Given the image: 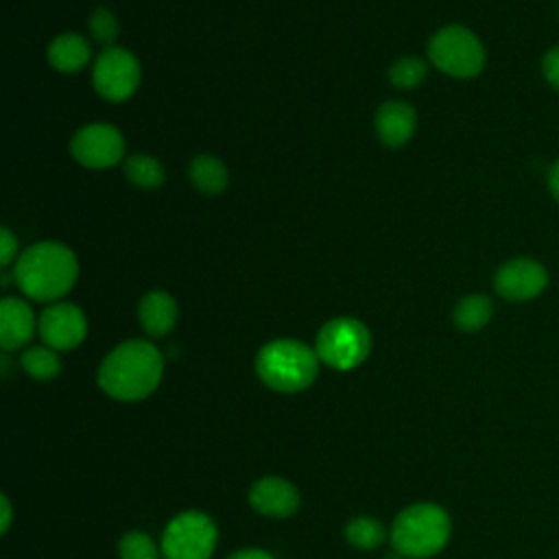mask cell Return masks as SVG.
Returning a JSON list of instances; mask_svg holds the SVG:
<instances>
[{
  "label": "cell",
  "mask_w": 559,
  "mask_h": 559,
  "mask_svg": "<svg viewBox=\"0 0 559 559\" xmlns=\"http://www.w3.org/2000/svg\"><path fill=\"white\" fill-rule=\"evenodd\" d=\"M164 373V358L148 341H127L118 345L98 369L100 389L122 402L151 395Z\"/></svg>",
  "instance_id": "1"
},
{
  "label": "cell",
  "mask_w": 559,
  "mask_h": 559,
  "mask_svg": "<svg viewBox=\"0 0 559 559\" xmlns=\"http://www.w3.org/2000/svg\"><path fill=\"white\" fill-rule=\"evenodd\" d=\"M79 262L61 242H37L28 247L15 264L13 277L24 295L37 301L63 297L76 282Z\"/></svg>",
  "instance_id": "2"
},
{
  "label": "cell",
  "mask_w": 559,
  "mask_h": 559,
  "mask_svg": "<svg viewBox=\"0 0 559 559\" xmlns=\"http://www.w3.org/2000/svg\"><path fill=\"white\" fill-rule=\"evenodd\" d=\"M255 371L269 389L297 393L314 382L319 373V356L301 341L277 338L258 352Z\"/></svg>",
  "instance_id": "3"
},
{
  "label": "cell",
  "mask_w": 559,
  "mask_h": 559,
  "mask_svg": "<svg viewBox=\"0 0 559 559\" xmlns=\"http://www.w3.org/2000/svg\"><path fill=\"white\" fill-rule=\"evenodd\" d=\"M450 537V518L439 504L417 502L404 509L391 526L393 548L413 559L437 555Z\"/></svg>",
  "instance_id": "4"
},
{
  "label": "cell",
  "mask_w": 559,
  "mask_h": 559,
  "mask_svg": "<svg viewBox=\"0 0 559 559\" xmlns=\"http://www.w3.org/2000/svg\"><path fill=\"white\" fill-rule=\"evenodd\" d=\"M430 61L454 79H472L485 68V46L465 26L450 24L437 31L428 44Z\"/></svg>",
  "instance_id": "5"
},
{
  "label": "cell",
  "mask_w": 559,
  "mask_h": 559,
  "mask_svg": "<svg viewBox=\"0 0 559 559\" xmlns=\"http://www.w3.org/2000/svg\"><path fill=\"white\" fill-rule=\"evenodd\" d=\"M314 352L328 367L347 371L358 367L369 356L371 334L358 319L338 317L321 328Z\"/></svg>",
  "instance_id": "6"
},
{
  "label": "cell",
  "mask_w": 559,
  "mask_h": 559,
  "mask_svg": "<svg viewBox=\"0 0 559 559\" xmlns=\"http://www.w3.org/2000/svg\"><path fill=\"white\" fill-rule=\"evenodd\" d=\"M216 524L201 511L173 518L162 535L164 559H210L216 548Z\"/></svg>",
  "instance_id": "7"
},
{
  "label": "cell",
  "mask_w": 559,
  "mask_h": 559,
  "mask_svg": "<svg viewBox=\"0 0 559 559\" xmlns=\"http://www.w3.org/2000/svg\"><path fill=\"white\" fill-rule=\"evenodd\" d=\"M96 92L114 103L127 100L140 85V63L124 48H105L94 63Z\"/></svg>",
  "instance_id": "8"
},
{
  "label": "cell",
  "mask_w": 559,
  "mask_h": 559,
  "mask_svg": "<svg viewBox=\"0 0 559 559\" xmlns=\"http://www.w3.org/2000/svg\"><path fill=\"white\" fill-rule=\"evenodd\" d=\"M548 282H550L548 269L539 260L526 258V255L507 260L504 264L498 266L493 275L496 293L502 299L515 301V304L539 297L548 288Z\"/></svg>",
  "instance_id": "9"
},
{
  "label": "cell",
  "mask_w": 559,
  "mask_h": 559,
  "mask_svg": "<svg viewBox=\"0 0 559 559\" xmlns=\"http://www.w3.org/2000/svg\"><path fill=\"white\" fill-rule=\"evenodd\" d=\"M70 151L74 159L87 168H109L120 162L124 153V140L111 124H87L72 138Z\"/></svg>",
  "instance_id": "10"
},
{
  "label": "cell",
  "mask_w": 559,
  "mask_h": 559,
  "mask_svg": "<svg viewBox=\"0 0 559 559\" xmlns=\"http://www.w3.org/2000/svg\"><path fill=\"white\" fill-rule=\"evenodd\" d=\"M39 334L52 349H74L87 334V321L74 304H52L39 317Z\"/></svg>",
  "instance_id": "11"
},
{
  "label": "cell",
  "mask_w": 559,
  "mask_h": 559,
  "mask_svg": "<svg viewBox=\"0 0 559 559\" xmlns=\"http://www.w3.org/2000/svg\"><path fill=\"white\" fill-rule=\"evenodd\" d=\"M249 502L262 515L288 518L299 507V493L288 480L277 476H266L251 485Z\"/></svg>",
  "instance_id": "12"
},
{
  "label": "cell",
  "mask_w": 559,
  "mask_h": 559,
  "mask_svg": "<svg viewBox=\"0 0 559 559\" xmlns=\"http://www.w3.org/2000/svg\"><path fill=\"white\" fill-rule=\"evenodd\" d=\"M35 332V317L26 301L4 297L0 301V345L4 352L20 349Z\"/></svg>",
  "instance_id": "13"
},
{
  "label": "cell",
  "mask_w": 559,
  "mask_h": 559,
  "mask_svg": "<svg viewBox=\"0 0 559 559\" xmlns=\"http://www.w3.org/2000/svg\"><path fill=\"white\" fill-rule=\"evenodd\" d=\"M417 124L415 109L402 100H389L380 105L376 114V129L386 146H402L411 140Z\"/></svg>",
  "instance_id": "14"
},
{
  "label": "cell",
  "mask_w": 559,
  "mask_h": 559,
  "mask_svg": "<svg viewBox=\"0 0 559 559\" xmlns=\"http://www.w3.org/2000/svg\"><path fill=\"white\" fill-rule=\"evenodd\" d=\"M138 317L146 334L164 336L175 328L177 304L166 290H151L138 306Z\"/></svg>",
  "instance_id": "15"
},
{
  "label": "cell",
  "mask_w": 559,
  "mask_h": 559,
  "mask_svg": "<svg viewBox=\"0 0 559 559\" xmlns=\"http://www.w3.org/2000/svg\"><path fill=\"white\" fill-rule=\"evenodd\" d=\"M48 61L59 72H79L90 61V46L76 33H63L48 46Z\"/></svg>",
  "instance_id": "16"
},
{
  "label": "cell",
  "mask_w": 559,
  "mask_h": 559,
  "mask_svg": "<svg viewBox=\"0 0 559 559\" xmlns=\"http://www.w3.org/2000/svg\"><path fill=\"white\" fill-rule=\"evenodd\" d=\"M491 317H493V301L483 293L463 297L452 312L454 325L463 332L483 330L491 321Z\"/></svg>",
  "instance_id": "17"
},
{
  "label": "cell",
  "mask_w": 559,
  "mask_h": 559,
  "mask_svg": "<svg viewBox=\"0 0 559 559\" xmlns=\"http://www.w3.org/2000/svg\"><path fill=\"white\" fill-rule=\"evenodd\" d=\"M194 186L205 194H218L227 188V168L214 155H199L190 164Z\"/></svg>",
  "instance_id": "18"
},
{
  "label": "cell",
  "mask_w": 559,
  "mask_h": 559,
  "mask_svg": "<svg viewBox=\"0 0 559 559\" xmlns=\"http://www.w3.org/2000/svg\"><path fill=\"white\" fill-rule=\"evenodd\" d=\"M124 173L129 181L138 188H159L164 183V168L157 159L148 155H133L124 162Z\"/></svg>",
  "instance_id": "19"
},
{
  "label": "cell",
  "mask_w": 559,
  "mask_h": 559,
  "mask_svg": "<svg viewBox=\"0 0 559 559\" xmlns=\"http://www.w3.org/2000/svg\"><path fill=\"white\" fill-rule=\"evenodd\" d=\"M22 367L35 380H50L59 373L61 362L52 347H31L22 354Z\"/></svg>",
  "instance_id": "20"
},
{
  "label": "cell",
  "mask_w": 559,
  "mask_h": 559,
  "mask_svg": "<svg viewBox=\"0 0 559 559\" xmlns=\"http://www.w3.org/2000/svg\"><path fill=\"white\" fill-rule=\"evenodd\" d=\"M345 537L352 546L371 550L384 542V526L376 518H356L345 526Z\"/></svg>",
  "instance_id": "21"
},
{
  "label": "cell",
  "mask_w": 559,
  "mask_h": 559,
  "mask_svg": "<svg viewBox=\"0 0 559 559\" xmlns=\"http://www.w3.org/2000/svg\"><path fill=\"white\" fill-rule=\"evenodd\" d=\"M389 79L395 87L411 90L426 79V63L417 57H402L391 66Z\"/></svg>",
  "instance_id": "22"
},
{
  "label": "cell",
  "mask_w": 559,
  "mask_h": 559,
  "mask_svg": "<svg viewBox=\"0 0 559 559\" xmlns=\"http://www.w3.org/2000/svg\"><path fill=\"white\" fill-rule=\"evenodd\" d=\"M118 550H120V559H157L155 542L142 531L127 533L120 539Z\"/></svg>",
  "instance_id": "23"
},
{
  "label": "cell",
  "mask_w": 559,
  "mask_h": 559,
  "mask_svg": "<svg viewBox=\"0 0 559 559\" xmlns=\"http://www.w3.org/2000/svg\"><path fill=\"white\" fill-rule=\"evenodd\" d=\"M90 31H92V37L103 44V46H109L116 41L118 37V20L114 17V13L105 7H98L92 11L90 15Z\"/></svg>",
  "instance_id": "24"
},
{
  "label": "cell",
  "mask_w": 559,
  "mask_h": 559,
  "mask_svg": "<svg viewBox=\"0 0 559 559\" xmlns=\"http://www.w3.org/2000/svg\"><path fill=\"white\" fill-rule=\"evenodd\" d=\"M542 76L546 81V85H550L555 92H559V44L550 46L544 55H542Z\"/></svg>",
  "instance_id": "25"
},
{
  "label": "cell",
  "mask_w": 559,
  "mask_h": 559,
  "mask_svg": "<svg viewBox=\"0 0 559 559\" xmlns=\"http://www.w3.org/2000/svg\"><path fill=\"white\" fill-rule=\"evenodd\" d=\"M15 255H17V240L7 227H2L0 229V264L7 266Z\"/></svg>",
  "instance_id": "26"
},
{
  "label": "cell",
  "mask_w": 559,
  "mask_h": 559,
  "mask_svg": "<svg viewBox=\"0 0 559 559\" xmlns=\"http://www.w3.org/2000/svg\"><path fill=\"white\" fill-rule=\"evenodd\" d=\"M546 188L555 203H559V159H555L546 170Z\"/></svg>",
  "instance_id": "27"
},
{
  "label": "cell",
  "mask_w": 559,
  "mask_h": 559,
  "mask_svg": "<svg viewBox=\"0 0 559 559\" xmlns=\"http://www.w3.org/2000/svg\"><path fill=\"white\" fill-rule=\"evenodd\" d=\"M229 559H273L266 550L260 548H247V550H238L234 552Z\"/></svg>",
  "instance_id": "28"
},
{
  "label": "cell",
  "mask_w": 559,
  "mask_h": 559,
  "mask_svg": "<svg viewBox=\"0 0 559 559\" xmlns=\"http://www.w3.org/2000/svg\"><path fill=\"white\" fill-rule=\"evenodd\" d=\"M0 502H2V526H0V531L7 533L9 526H11V504H9V498H7V496H2Z\"/></svg>",
  "instance_id": "29"
}]
</instances>
